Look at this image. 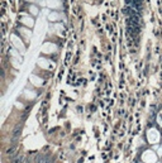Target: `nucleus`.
<instances>
[{
	"label": "nucleus",
	"mask_w": 162,
	"mask_h": 163,
	"mask_svg": "<svg viewBox=\"0 0 162 163\" xmlns=\"http://www.w3.org/2000/svg\"><path fill=\"white\" fill-rule=\"evenodd\" d=\"M47 7L51 9H58L61 7V0H47Z\"/></svg>",
	"instance_id": "f03ea898"
},
{
	"label": "nucleus",
	"mask_w": 162,
	"mask_h": 163,
	"mask_svg": "<svg viewBox=\"0 0 162 163\" xmlns=\"http://www.w3.org/2000/svg\"><path fill=\"white\" fill-rule=\"evenodd\" d=\"M48 20L49 22H57V20H60V18H61V15L57 13V12H51L48 14Z\"/></svg>",
	"instance_id": "7ed1b4c3"
},
{
	"label": "nucleus",
	"mask_w": 162,
	"mask_h": 163,
	"mask_svg": "<svg viewBox=\"0 0 162 163\" xmlns=\"http://www.w3.org/2000/svg\"><path fill=\"white\" fill-rule=\"evenodd\" d=\"M29 12H31V14H32L33 16H37L39 10H38V7H36V5L31 4V5H29Z\"/></svg>",
	"instance_id": "20e7f679"
},
{
	"label": "nucleus",
	"mask_w": 162,
	"mask_h": 163,
	"mask_svg": "<svg viewBox=\"0 0 162 163\" xmlns=\"http://www.w3.org/2000/svg\"><path fill=\"white\" fill-rule=\"evenodd\" d=\"M15 149H16L15 147H12V148H9V149L7 150V153H8L9 156H10V154H14V152H15Z\"/></svg>",
	"instance_id": "423d86ee"
},
{
	"label": "nucleus",
	"mask_w": 162,
	"mask_h": 163,
	"mask_svg": "<svg viewBox=\"0 0 162 163\" xmlns=\"http://www.w3.org/2000/svg\"><path fill=\"white\" fill-rule=\"evenodd\" d=\"M23 159H24L23 156H18V157H16V158L13 161V163H22V162H23Z\"/></svg>",
	"instance_id": "39448f33"
},
{
	"label": "nucleus",
	"mask_w": 162,
	"mask_h": 163,
	"mask_svg": "<svg viewBox=\"0 0 162 163\" xmlns=\"http://www.w3.org/2000/svg\"><path fill=\"white\" fill-rule=\"evenodd\" d=\"M20 32H23V34H25V36H29V30L25 29V28H22Z\"/></svg>",
	"instance_id": "0eeeda50"
},
{
	"label": "nucleus",
	"mask_w": 162,
	"mask_h": 163,
	"mask_svg": "<svg viewBox=\"0 0 162 163\" xmlns=\"http://www.w3.org/2000/svg\"><path fill=\"white\" fill-rule=\"evenodd\" d=\"M27 1H37V0H27Z\"/></svg>",
	"instance_id": "1a4fd4ad"
},
{
	"label": "nucleus",
	"mask_w": 162,
	"mask_h": 163,
	"mask_svg": "<svg viewBox=\"0 0 162 163\" xmlns=\"http://www.w3.org/2000/svg\"><path fill=\"white\" fill-rule=\"evenodd\" d=\"M20 22L23 23L25 27H29V28H32L33 25H34V19L32 18V16H29V15H23L20 18Z\"/></svg>",
	"instance_id": "f257e3e1"
},
{
	"label": "nucleus",
	"mask_w": 162,
	"mask_h": 163,
	"mask_svg": "<svg viewBox=\"0 0 162 163\" xmlns=\"http://www.w3.org/2000/svg\"><path fill=\"white\" fill-rule=\"evenodd\" d=\"M18 135H19V129H16V130L14 132V134H13V137H14V138H16Z\"/></svg>",
	"instance_id": "6e6552de"
}]
</instances>
